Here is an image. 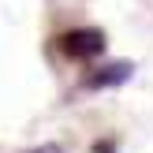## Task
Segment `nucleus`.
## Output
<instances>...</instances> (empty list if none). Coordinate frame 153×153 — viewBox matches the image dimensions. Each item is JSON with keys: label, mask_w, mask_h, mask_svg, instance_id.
<instances>
[{"label": "nucleus", "mask_w": 153, "mask_h": 153, "mask_svg": "<svg viewBox=\"0 0 153 153\" xmlns=\"http://www.w3.org/2000/svg\"><path fill=\"white\" fill-rule=\"evenodd\" d=\"M131 71L134 67L131 64H105V67H97L94 75H86V90H112V86H123L127 79H131Z\"/></svg>", "instance_id": "f03ea898"}, {"label": "nucleus", "mask_w": 153, "mask_h": 153, "mask_svg": "<svg viewBox=\"0 0 153 153\" xmlns=\"http://www.w3.org/2000/svg\"><path fill=\"white\" fill-rule=\"evenodd\" d=\"M30 153H64L60 146H41V149H30Z\"/></svg>", "instance_id": "7ed1b4c3"}, {"label": "nucleus", "mask_w": 153, "mask_h": 153, "mask_svg": "<svg viewBox=\"0 0 153 153\" xmlns=\"http://www.w3.org/2000/svg\"><path fill=\"white\" fill-rule=\"evenodd\" d=\"M56 45L67 60H97L105 52V34L97 26H75L67 34H60Z\"/></svg>", "instance_id": "f257e3e1"}]
</instances>
